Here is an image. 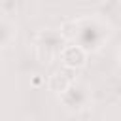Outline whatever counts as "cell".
Listing matches in <instances>:
<instances>
[{
  "instance_id": "cell-1",
  "label": "cell",
  "mask_w": 121,
  "mask_h": 121,
  "mask_svg": "<svg viewBox=\"0 0 121 121\" xmlns=\"http://www.w3.org/2000/svg\"><path fill=\"white\" fill-rule=\"evenodd\" d=\"M110 25L100 17H81L76 19V36L74 43L83 47L87 53L98 51L110 38Z\"/></svg>"
},
{
  "instance_id": "cell-2",
  "label": "cell",
  "mask_w": 121,
  "mask_h": 121,
  "mask_svg": "<svg viewBox=\"0 0 121 121\" xmlns=\"http://www.w3.org/2000/svg\"><path fill=\"white\" fill-rule=\"evenodd\" d=\"M66 40L60 36L59 30L53 28H45L42 32H38L36 40H34V51H36V59L40 62H53L55 59H59L60 51L64 49Z\"/></svg>"
},
{
  "instance_id": "cell-3",
  "label": "cell",
  "mask_w": 121,
  "mask_h": 121,
  "mask_svg": "<svg viewBox=\"0 0 121 121\" xmlns=\"http://www.w3.org/2000/svg\"><path fill=\"white\" fill-rule=\"evenodd\" d=\"M60 104L68 112H81L91 104V89L83 81H72L64 93L59 95Z\"/></svg>"
},
{
  "instance_id": "cell-4",
  "label": "cell",
  "mask_w": 121,
  "mask_h": 121,
  "mask_svg": "<svg viewBox=\"0 0 121 121\" xmlns=\"http://www.w3.org/2000/svg\"><path fill=\"white\" fill-rule=\"evenodd\" d=\"M87 55H89V53H87L83 47H79L78 43H74V42H66L64 49H62L60 55H59V60H60L62 68L74 72V70L85 66V62H87Z\"/></svg>"
},
{
  "instance_id": "cell-5",
  "label": "cell",
  "mask_w": 121,
  "mask_h": 121,
  "mask_svg": "<svg viewBox=\"0 0 121 121\" xmlns=\"http://www.w3.org/2000/svg\"><path fill=\"white\" fill-rule=\"evenodd\" d=\"M72 81H74V78H72V70L60 68V70H57L55 74L49 76V79H47V87H49V91L60 95V93H64V91L68 89V85H70Z\"/></svg>"
},
{
  "instance_id": "cell-6",
  "label": "cell",
  "mask_w": 121,
  "mask_h": 121,
  "mask_svg": "<svg viewBox=\"0 0 121 121\" xmlns=\"http://www.w3.org/2000/svg\"><path fill=\"white\" fill-rule=\"evenodd\" d=\"M15 34H17L15 25L11 21H8L6 17H0V49L8 47L15 40Z\"/></svg>"
},
{
  "instance_id": "cell-7",
  "label": "cell",
  "mask_w": 121,
  "mask_h": 121,
  "mask_svg": "<svg viewBox=\"0 0 121 121\" xmlns=\"http://www.w3.org/2000/svg\"><path fill=\"white\" fill-rule=\"evenodd\" d=\"M117 59H119V62H121V49L117 51Z\"/></svg>"
}]
</instances>
